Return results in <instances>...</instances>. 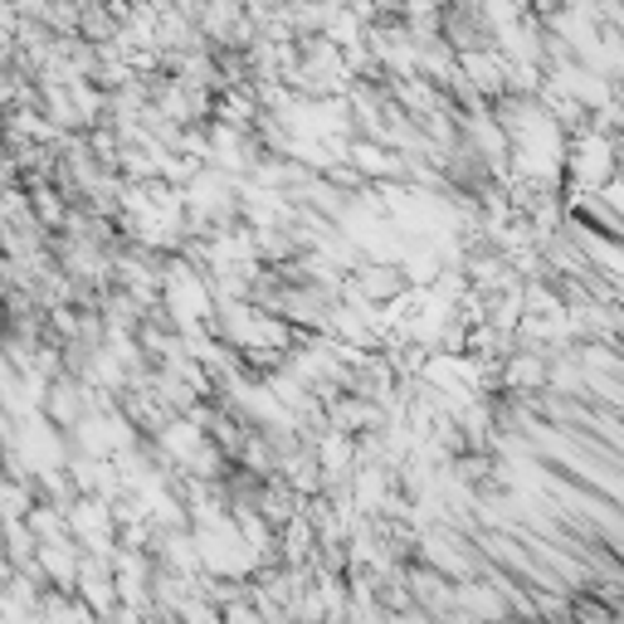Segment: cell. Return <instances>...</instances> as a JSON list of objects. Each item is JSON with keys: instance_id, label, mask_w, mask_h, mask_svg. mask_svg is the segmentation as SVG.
<instances>
[{"instance_id": "1", "label": "cell", "mask_w": 624, "mask_h": 624, "mask_svg": "<svg viewBox=\"0 0 624 624\" xmlns=\"http://www.w3.org/2000/svg\"><path fill=\"white\" fill-rule=\"evenodd\" d=\"M44 415H50V425H59V430H74L78 420H84V395H78V385L54 381L50 391H44Z\"/></svg>"}, {"instance_id": "2", "label": "cell", "mask_w": 624, "mask_h": 624, "mask_svg": "<svg viewBox=\"0 0 624 624\" xmlns=\"http://www.w3.org/2000/svg\"><path fill=\"white\" fill-rule=\"evenodd\" d=\"M357 288L367 293L371 303H391L395 293H400V274H395V268H361Z\"/></svg>"}]
</instances>
